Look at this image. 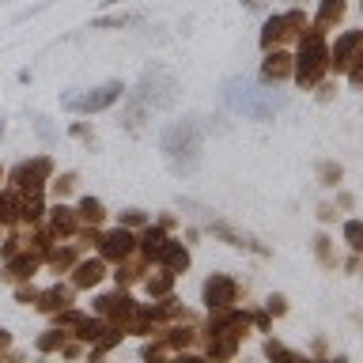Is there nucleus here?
<instances>
[{
	"instance_id": "obj_2",
	"label": "nucleus",
	"mask_w": 363,
	"mask_h": 363,
	"mask_svg": "<svg viewBox=\"0 0 363 363\" xmlns=\"http://www.w3.org/2000/svg\"><path fill=\"white\" fill-rule=\"evenodd\" d=\"M163 152L170 159V167L182 170V174H189V170L201 163V133H197V125L182 121V125H174V129H167Z\"/></svg>"
},
{
	"instance_id": "obj_13",
	"label": "nucleus",
	"mask_w": 363,
	"mask_h": 363,
	"mask_svg": "<svg viewBox=\"0 0 363 363\" xmlns=\"http://www.w3.org/2000/svg\"><path fill=\"white\" fill-rule=\"evenodd\" d=\"M265 352H269V356H280V359H295V352H288L284 345H272V340L265 345Z\"/></svg>"
},
{
	"instance_id": "obj_3",
	"label": "nucleus",
	"mask_w": 363,
	"mask_h": 363,
	"mask_svg": "<svg viewBox=\"0 0 363 363\" xmlns=\"http://www.w3.org/2000/svg\"><path fill=\"white\" fill-rule=\"evenodd\" d=\"M325 68H329V53H325V38H322V30L303 34L299 65H295V79H299L303 87H314L318 79L325 76Z\"/></svg>"
},
{
	"instance_id": "obj_11",
	"label": "nucleus",
	"mask_w": 363,
	"mask_h": 363,
	"mask_svg": "<svg viewBox=\"0 0 363 363\" xmlns=\"http://www.w3.org/2000/svg\"><path fill=\"white\" fill-rule=\"evenodd\" d=\"M129 242H133V238L121 231V235H110V238H106V250H110V254H125V250H129Z\"/></svg>"
},
{
	"instance_id": "obj_1",
	"label": "nucleus",
	"mask_w": 363,
	"mask_h": 363,
	"mask_svg": "<svg viewBox=\"0 0 363 363\" xmlns=\"http://www.w3.org/2000/svg\"><path fill=\"white\" fill-rule=\"evenodd\" d=\"M223 99L235 113H242V118H250V121H272V113L284 110V102H288L284 91H265L261 84H254V79H246V76L227 79Z\"/></svg>"
},
{
	"instance_id": "obj_14",
	"label": "nucleus",
	"mask_w": 363,
	"mask_h": 363,
	"mask_svg": "<svg viewBox=\"0 0 363 363\" xmlns=\"http://www.w3.org/2000/svg\"><path fill=\"white\" fill-rule=\"evenodd\" d=\"M322 186H337V178H340V167H322Z\"/></svg>"
},
{
	"instance_id": "obj_5",
	"label": "nucleus",
	"mask_w": 363,
	"mask_h": 363,
	"mask_svg": "<svg viewBox=\"0 0 363 363\" xmlns=\"http://www.w3.org/2000/svg\"><path fill=\"white\" fill-rule=\"evenodd\" d=\"M118 95H121V84L113 79V84L91 91V95H84V99H65V106H68V110H79V113H91V110H106Z\"/></svg>"
},
{
	"instance_id": "obj_15",
	"label": "nucleus",
	"mask_w": 363,
	"mask_h": 363,
	"mask_svg": "<svg viewBox=\"0 0 363 363\" xmlns=\"http://www.w3.org/2000/svg\"><path fill=\"white\" fill-rule=\"evenodd\" d=\"M246 4H257V0H246Z\"/></svg>"
},
{
	"instance_id": "obj_4",
	"label": "nucleus",
	"mask_w": 363,
	"mask_h": 363,
	"mask_svg": "<svg viewBox=\"0 0 363 363\" xmlns=\"http://www.w3.org/2000/svg\"><path fill=\"white\" fill-rule=\"evenodd\" d=\"M303 23H306V16L303 11H288V16H272L269 23H265V34H261V45H277V42H288L291 34H299L303 30Z\"/></svg>"
},
{
	"instance_id": "obj_6",
	"label": "nucleus",
	"mask_w": 363,
	"mask_h": 363,
	"mask_svg": "<svg viewBox=\"0 0 363 363\" xmlns=\"http://www.w3.org/2000/svg\"><path fill=\"white\" fill-rule=\"evenodd\" d=\"M204 299H208V306H227L235 303V284L227 277H212L208 284H204Z\"/></svg>"
},
{
	"instance_id": "obj_10",
	"label": "nucleus",
	"mask_w": 363,
	"mask_h": 363,
	"mask_svg": "<svg viewBox=\"0 0 363 363\" xmlns=\"http://www.w3.org/2000/svg\"><path fill=\"white\" fill-rule=\"evenodd\" d=\"M345 238H348V246H352V250H363V223H359V220H352V223L345 227Z\"/></svg>"
},
{
	"instance_id": "obj_8",
	"label": "nucleus",
	"mask_w": 363,
	"mask_h": 363,
	"mask_svg": "<svg viewBox=\"0 0 363 363\" xmlns=\"http://www.w3.org/2000/svg\"><path fill=\"white\" fill-rule=\"evenodd\" d=\"M291 57L288 53H280V50H272L269 57H265V72H261V76H265V79H277V84H280V79H288L291 76Z\"/></svg>"
},
{
	"instance_id": "obj_9",
	"label": "nucleus",
	"mask_w": 363,
	"mask_h": 363,
	"mask_svg": "<svg viewBox=\"0 0 363 363\" xmlns=\"http://www.w3.org/2000/svg\"><path fill=\"white\" fill-rule=\"evenodd\" d=\"M345 16V0H322V11H318V30H325L329 23H337Z\"/></svg>"
},
{
	"instance_id": "obj_7",
	"label": "nucleus",
	"mask_w": 363,
	"mask_h": 363,
	"mask_svg": "<svg viewBox=\"0 0 363 363\" xmlns=\"http://www.w3.org/2000/svg\"><path fill=\"white\" fill-rule=\"evenodd\" d=\"M356 50H363V30H352V34H345V38L337 42V50H333V65L337 68H348L352 61H356Z\"/></svg>"
},
{
	"instance_id": "obj_12",
	"label": "nucleus",
	"mask_w": 363,
	"mask_h": 363,
	"mask_svg": "<svg viewBox=\"0 0 363 363\" xmlns=\"http://www.w3.org/2000/svg\"><path fill=\"white\" fill-rule=\"evenodd\" d=\"M99 277H102L99 265H84V269H79V284H95Z\"/></svg>"
}]
</instances>
